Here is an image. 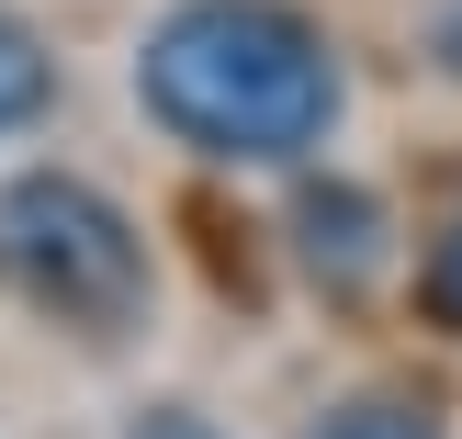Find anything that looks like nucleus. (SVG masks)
I'll return each mask as SVG.
<instances>
[{
  "mask_svg": "<svg viewBox=\"0 0 462 439\" xmlns=\"http://www.w3.org/2000/svg\"><path fill=\"white\" fill-rule=\"evenodd\" d=\"M135 102L226 169H293L338 124V57L293 0H180L135 57Z\"/></svg>",
  "mask_w": 462,
  "mask_h": 439,
  "instance_id": "nucleus-1",
  "label": "nucleus"
},
{
  "mask_svg": "<svg viewBox=\"0 0 462 439\" xmlns=\"http://www.w3.org/2000/svg\"><path fill=\"white\" fill-rule=\"evenodd\" d=\"M0 293L68 338H125L147 316V237L113 192L68 169L0 180Z\"/></svg>",
  "mask_w": 462,
  "mask_h": 439,
  "instance_id": "nucleus-2",
  "label": "nucleus"
},
{
  "mask_svg": "<svg viewBox=\"0 0 462 439\" xmlns=\"http://www.w3.org/2000/svg\"><path fill=\"white\" fill-rule=\"evenodd\" d=\"M293 248H305V270L328 293H361L383 270V203L350 192V180H305L293 192Z\"/></svg>",
  "mask_w": 462,
  "mask_h": 439,
  "instance_id": "nucleus-3",
  "label": "nucleus"
},
{
  "mask_svg": "<svg viewBox=\"0 0 462 439\" xmlns=\"http://www.w3.org/2000/svg\"><path fill=\"white\" fill-rule=\"evenodd\" d=\"M45 90H57V68H45L34 23H12V12H0V135H12V124H34V113H45Z\"/></svg>",
  "mask_w": 462,
  "mask_h": 439,
  "instance_id": "nucleus-4",
  "label": "nucleus"
},
{
  "mask_svg": "<svg viewBox=\"0 0 462 439\" xmlns=\"http://www.w3.org/2000/svg\"><path fill=\"white\" fill-rule=\"evenodd\" d=\"M418 305H429V327L462 338V215L429 237V260H418Z\"/></svg>",
  "mask_w": 462,
  "mask_h": 439,
  "instance_id": "nucleus-5",
  "label": "nucleus"
},
{
  "mask_svg": "<svg viewBox=\"0 0 462 439\" xmlns=\"http://www.w3.org/2000/svg\"><path fill=\"white\" fill-rule=\"evenodd\" d=\"M316 439H440V428H429V417H406V406H338Z\"/></svg>",
  "mask_w": 462,
  "mask_h": 439,
  "instance_id": "nucleus-6",
  "label": "nucleus"
},
{
  "mask_svg": "<svg viewBox=\"0 0 462 439\" xmlns=\"http://www.w3.org/2000/svg\"><path fill=\"white\" fill-rule=\"evenodd\" d=\"M125 439H215V428H203V417H192V406H147V417H135Z\"/></svg>",
  "mask_w": 462,
  "mask_h": 439,
  "instance_id": "nucleus-7",
  "label": "nucleus"
},
{
  "mask_svg": "<svg viewBox=\"0 0 462 439\" xmlns=\"http://www.w3.org/2000/svg\"><path fill=\"white\" fill-rule=\"evenodd\" d=\"M440 68L462 79V12H440Z\"/></svg>",
  "mask_w": 462,
  "mask_h": 439,
  "instance_id": "nucleus-8",
  "label": "nucleus"
}]
</instances>
